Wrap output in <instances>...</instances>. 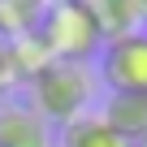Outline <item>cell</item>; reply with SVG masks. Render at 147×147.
Returning <instances> with one entry per match:
<instances>
[{"label":"cell","mask_w":147,"mask_h":147,"mask_svg":"<svg viewBox=\"0 0 147 147\" xmlns=\"http://www.w3.org/2000/svg\"><path fill=\"white\" fill-rule=\"evenodd\" d=\"M104 121L134 147L147 138V91H108L104 100Z\"/></svg>","instance_id":"4"},{"label":"cell","mask_w":147,"mask_h":147,"mask_svg":"<svg viewBox=\"0 0 147 147\" xmlns=\"http://www.w3.org/2000/svg\"><path fill=\"white\" fill-rule=\"evenodd\" d=\"M91 74L78 61H48L35 78H30V108L43 121H74L82 117V108L91 104Z\"/></svg>","instance_id":"1"},{"label":"cell","mask_w":147,"mask_h":147,"mask_svg":"<svg viewBox=\"0 0 147 147\" xmlns=\"http://www.w3.org/2000/svg\"><path fill=\"white\" fill-rule=\"evenodd\" d=\"M143 9H147V0H143Z\"/></svg>","instance_id":"12"},{"label":"cell","mask_w":147,"mask_h":147,"mask_svg":"<svg viewBox=\"0 0 147 147\" xmlns=\"http://www.w3.org/2000/svg\"><path fill=\"white\" fill-rule=\"evenodd\" d=\"M0 147H48V121L30 104H0Z\"/></svg>","instance_id":"5"},{"label":"cell","mask_w":147,"mask_h":147,"mask_svg":"<svg viewBox=\"0 0 147 147\" xmlns=\"http://www.w3.org/2000/svg\"><path fill=\"white\" fill-rule=\"evenodd\" d=\"M61 147H130V143L104 121V113L100 117L82 113V117H74V121L61 125Z\"/></svg>","instance_id":"7"},{"label":"cell","mask_w":147,"mask_h":147,"mask_svg":"<svg viewBox=\"0 0 147 147\" xmlns=\"http://www.w3.org/2000/svg\"><path fill=\"white\" fill-rule=\"evenodd\" d=\"M100 78L108 82V91H147V30L104 43Z\"/></svg>","instance_id":"3"},{"label":"cell","mask_w":147,"mask_h":147,"mask_svg":"<svg viewBox=\"0 0 147 147\" xmlns=\"http://www.w3.org/2000/svg\"><path fill=\"white\" fill-rule=\"evenodd\" d=\"M13 74H18V65H13V52H9V48H0V91L9 87V78H13Z\"/></svg>","instance_id":"9"},{"label":"cell","mask_w":147,"mask_h":147,"mask_svg":"<svg viewBox=\"0 0 147 147\" xmlns=\"http://www.w3.org/2000/svg\"><path fill=\"white\" fill-rule=\"evenodd\" d=\"M22 5H48V0H22Z\"/></svg>","instance_id":"10"},{"label":"cell","mask_w":147,"mask_h":147,"mask_svg":"<svg viewBox=\"0 0 147 147\" xmlns=\"http://www.w3.org/2000/svg\"><path fill=\"white\" fill-rule=\"evenodd\" d=\"M43 43L52 48L56 61H87L95 52H104V30L95 22V13L87 9V0H52L43 26H39Z\"/></svg>","instance_id":"2"},{"label":"cell","mask_w":147,"mask_h":147,"mask_svg":"<svg viewBox=\"0 0 147 147\" xmlns=\"http://www.w3.org/2000/svg\"><path fill=\"white\" fill-rule=\"evenodd\" d=\"M134 147H147V138H138V143H134Z\"/></svg>","instance_id":"11"},{"label":"cell","mask_w":147,"mask_h":147,"mask_svg":"<svg viewBox=\"0 0 147 147\" xmlns=\"http://www.w3.org/2000/svg\"><path fill=\"white\" fill-rule=\"evenodd\" d=\"M48 5H22V0H0V35H9V43L35 35L43 26Z\"/></svg>","instance_id":"8"},{"label":"cell","mask_w":147,"mask_h":147,"mask_svg":"<svg viewBox=\"0 0 147 147\" xmlns=\"http://www.w3.org/2000/svg\"><path fill=\"white\" fill-rule=\"evenodd\" d=\"M87 9L95 13V22H100V30H104V43L143 30V18H147L143 0H87Z\"/></svg>","instance_id":"6"}]
</instances>
